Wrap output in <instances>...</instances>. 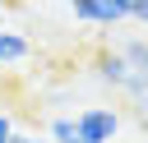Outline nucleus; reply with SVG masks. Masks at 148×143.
<instances>
[{
	"label": "nucleus",
	"mask_w": 148,
	"mask_h": 143,
	"mask_svg": "<svg viewBox=\"0 0 148 143\" xmlns=\"http://www.w3.org/2000/svg\"><path fill=\"white\" fill-rule=\"evenodd\" d=\"M74 125H79V143H111L120 129V115L111 106H88L74 115Z\"/></svg>",
	"instance_id": "1"
},
{
	"label": "nucleus",
	"mask_w": 148,
	"mask_h": 143,
	"mask_svg": "<svg viewBox=\"0 0 148 143\" xmlns=\"http://www.w3.org/2000/svg\"><path fill=\"white\" fill-rule=\"evenodd\" d=\"M74 5V18L79 23H97V28H116L125 23V0H69Z\"/></svg>",
	"instance_id": "2"
},
{
	"label": "nucleus",
	"mask_w": 148,
	"mask_h": 143,
	"mask_svg": "<svg viewBox=\"0 0 148 143\" xmlns=\"http://www.w3.org/2000/svg\"><path fill=\"white\" fill-rule=\"evenodd\" d=\"M97 74H102L106 83H116V88H125V83H130V65H125V55H120V51H102V55H97Z\"/></svg>",
	"instance_id": "3"
},
{
	"label": "nucleus",
	"mask_w": 148,
	"mask_h": 143,
	"mask_svg": "<svg viewBox=\"0 0 148 143\" xmlns=\"http://www.w3.org/2000/svg\"><path fill=\"white\" fill-rule=\"evenodd\" d=\"M18 60H28V42L18 32H9V28H0V69L5 65H18Z\"/></svg>",
	"instance_id": "4"
},
{
	"label": "nucleus",
	"mask_w": 148,
	"mask_h": 143,
	"mask_svg": "<svg viewBox=\"0 0 148 143\" xmlns=\"http://www.w3.org/2000/svg\"><path fill=\"white\" fill-rule=\"evenodd\" d=\"M51 138H56V143H79V125H74L69 115L51 120Z\"/></svg>",
	"instance_id": "5"
},
{
	"label": "nucleus",
	"mask_w": 148,
	"mask_h": 143,
	"mask_svg": "<svg viewBox=\"0 0 148 143\" xmlns=\"http://www.w3.org/2000/svg\"><path fill=\"white\" fill-rule=\"evenodd\" d=\"M125 14H130L134 23H143V28H148V0H125Z\"/></svg>",
	"instance_id": "6"
},
{
	"label": "nucleus",
	"mask_w": 148,
	"mask_h": 143,
	"mask_svg": "<svg viewBox=\"0 0 148 143\" xmlns=\"http://www.w3.org/2000/svg\"><path fill=\"white\" fill-rule=\"evenodd\" d=\"M14 134H18V129H14V115L0 111V143H14Z\"/></svg>",
	"instance_id": "7"
},
{
	"label": "nucleus",
	"mask_w": 148,
	"mask_h": 143,
	"mask_svg": "<svg viewBox=\"0 0 148 143\" xmlns=\"http://www.w3.org/2000/svg\"><path fill=\"white\" fill-rule=\"evenodd\" d=\"M14 143H46V138H37V134H14Z\"/></svg>",
	"instance_id": "8"
}]
</instances>
